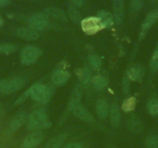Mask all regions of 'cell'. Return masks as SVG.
<instances>
[{"instance_id": "8d00e7d4", "label": "cell", "mask_w": 158, "mask_h": 148, "mask_svg": "<svg viewBox=\"0 0 158 148\" xmlns=\"http://www.w3.org/2000/svg\"><path fill=\"white\" fill-rule=\"evenodd\" d=\"M2 18L0 17V26H1V25H2Z\"/></svg>"}, {"instance_id": "52a82bcc", "label": "cell", "mask_w": 158, "mask_h": 148, "mask_svg": "<svg viewBox=\"0 0 158 148\" xmlns=\"http://www.w3.org/2000/svg\"><path fill=\"white\" fill-rule=\"evenodd\" d=\"M23 80L21 78H16L10 81H6L1 92L3 93H11L22 88L23 86Z\"/></svg>"}, {"instance_id": "44dd1931", "label": "cell", "mask_w": 158, "mask_h": 148, "mask_svg": "<svg viewBox=\"0 0 158 148\" xmlns=\"http://www.w3.org/2000/svg\"><path fill=\"white\" fill-rule=\"evenodd\" d=\"M108 80L103 76H97L92 79V85L96 90H102L107 86Z\"/></svg>"}, {"instance_id": "277c9868", "label": "cell", "mask_w": 158, "mask_h": 148, "mask_svg": "<svg viewBox=\"0 0 158 148\" xmlns=\"http://www.w3.org/2000/svg\"><path fill=\"white\" fill-rule=\"evenodd\" d=\"M81 24L83 31L89 35H93L104 29L98 17L86 18L81 21Z\"/></svg>"}, {"instance_id": "ba28073f", "label": "cell", "mask_w": 158, "mask_h": 148, "mask_svg": "<svg viewBox=\"0 0 158 148\" xmlns=\"http://www.w3.org/2000/svg\"><path fill=\"white\" fill-rule=\"evenodd\" d=\"M73 114L77 118L81 119V120L87 123H92L93 122V117L90 114L87 109L85 108L82 105L78 104L73 109Z\"/></svg>"}, {"instance_id": "6da1fadb", "label": "cell", "mask_w": 158, "mask_h": 148, "mask_svg": "<svg viewBox=\"0 0 158 148\" xmlns=\"http://www.w3.org/2000/svg\"><path fill=\"white\" fill-rule=\"evenodd\" d=\"M51 123L48 122L46 113L42 110H35L28 119V127L30 130H43L49 127Z\"/></svg>"}, {"instance_id": "603a6c76", "label": "cell", "mask_w": 158, "mask_h": 148, "mask_svg": "<svg viewBox=\"0 0 158 148\" xmlns=\"http://www.w3.org/2000/svg\"><path fill=\"white\" fill-rule=\"evenodd\" d=\"M148 111L151 115L158 114V99H151L149 101Z\"/></svg>"}, {"instance_id": "4316f807", "label": "cell", "mask_w": 158, "mask_h": 148, "mask_svg": "<svg viewBox=\"0 0 158 148\" xmlns=\"http://www.w3.org/2000/svg\"><path fill=\"white\" fill-rule=\"evenodd\" d=\"M69 16L71 20L75 23H78L80 19H81V16L79 14L78 11L74 7H70L69 8Z\"/></svg>"}, {"instance_id": "4fadbf2b", "label": "cell", "mask_w": 158, "mask_h": 148, "mask_svg": "<svg viewBox=\"0 0 158 148\" xmlns=\"http://www.w3.org/2000/svg\"><path fill=\"white\" fill-rule=\"evenodd\" d=\"M113 10L115 21L120 24L123 17V0H114Z\"/></svg>"}, {"instance_id": "8992f818", "label": "cell", "mask_w": 158, "mask_h": 148, "mask_svg": "<svg viewBox=\"0 0 158 148\" xmlns=\"http://www.w3.org/2000/svg\"><path fill=\"white\" fill-rule=\"evenodd\" d=\"M43 139L44 134L42 131L35 130L26 137L23 145L25 148H34L41 143Z\"/></svg>"}, {"instance_id": "5b68a950", "label": "cell", "mask_w": 158, "mask_h": 148, "mask_svg": "<svg viewBox=\"0 0 158 148\" xmlns=\"http://www.w3.org/2000/svg\"><path fill=\"white\" fill-rule=\"evenodd\" d=\"M48 24V17L44 13H37L29 19V25L33 30L44 29Z\"/></svg>"}, {"instance_id": "3957f363", "label": "cell", "mask_w": 158, "mask_h": 148, "mask_svg": "<svg viewBox=\"0 0 158 148\" xmlns=\"http://www.w3.org/2000/svg\"><path fill=\"white\" fill-rule=\"evenodd\" d=\"M41 55V50L34 46H28L21 53V61L24 65H31Z\"/></svg>"}, {"instance_id": "8fae6325", "label": "cell", "mask_w": 158, "mask_h": 148, "mask_svg": "<svg viewBox=\"0 0 158 148\" xmlns=\"http://www.w3.org/2000/svg\"><path fill=\"white\" fill-rule=\"evenodd\" d=\"M44 13L48 17H51L53 19H58V20H66V16H65L64 13L60 9L56 8V7H50V8L46 9Z\"/></svg>"}, {"instance_id": "484cf974", "label": "cell", "mask_w": 158, "mask_h": 148, "mask_svg": "<svg viewBox=\"0 0 158 148\" xmlns=\"http://www.w3.org/2000/svg\"><path fill=\"white\" fill-rule=\"evenodd\" d=\"M150 68L153 71H156L158 69V46H156L150 61Z\"/></svg>"}, {"instance_id": "1f68e13d", "label": "cell", "mask_w": 158, "mask_h": 148, "mask_svg": "<svg viewBox=\"0 0 158 148\" xmlns=\"http://www.w3.org/2000/svg\"><path fill=\"white\" fill-rule=\"evenodd\" d=\"M64 148H83L80 143H71L68 144V146H65Z\"/></svg>"}, {"instance_id": "d6a6232c", "label": "cell", "mask_w": 158, "mask_h": 148, "mask_svg": "<svg viewBox=\"0 0 158 148\" xmlns=\"http://www.w3.org/2000/svg\"><path fill=\"white\" fill-rule=\"evenodd\" d=\"M71 1L77 6H81L83 5V2H84V0H71Z\"/></svg>"}, {"instance_id": "9c48e42d", "label": "cell", "mask_w": 158, "mask_h": 148, "mask_svg": "<svg viewBox=\"0 0 158 148\" xmlns=\"http://www.w3.org/2000/svg\"><path fill=\"white\" fill-rule=\"evenodd\" d=\"M69 72L63 69H57L52 75V81L56 86L64 85L69 80Z\"/></svg>"}, {"instance_id": "e0dca14e", "label": "cell", "mask_w": 158, "mask_h": 148, "mask_svg": "<svg viewBox=\"0 0 158 148\" xmlns=\"http://www.w3.org/2000/svg\"><path fill=\"white\" fill-rule=\"evenodd\" d=\"M143 69L141 66H133L128 71V78L133 81H138L143 77Z\"/></svg>"}, {"instance_id": "74e56055", "label": "cell", "mask_w": 158, "mask_h": 148, "mask_svg": "<svg viewBox=\"0 0 158 148\" xmlns=\"http://www.w3.org/2000/svg\"><path fill=\"white\" fill-rule=\"evenodd\" d=\"M112 148H115V147H112Z\"/></svg>"}, {"instance_id": "d4e9b609", "label": "cell", "mask_w": 158, "mask_h": 148, "mask_svg": "<svg viewBox=\"0 0 158 148\" xmlns=\"http://www.w3.org/2000/svg\"><path fill=\"white\" fill-rule=\"evenodd\" d=\"M147 148H158V136L153 135L147 138L146 141Z\"/></svg>"}, {"instance_id": "cb8c5ba5", "label": "cell", "mask_w": 158, "mask_h": 148, "mask_svg": "<svg viewBox=\"0 0 158 148\" xmlns=\"http://www.w3.org/2000/svg\"><path fill=\"white\" fill-rule=\"evenodd\" d=\"M129 127H130V130L133 132H138L141 129V123L137 118H135V117H133V118L130 119L129 121Z\"/></svg>"}, {"instance_id": "836d02e7", "label": "cell", "mask_w": 158, "mask_h": 148, "mask_svg": "<svg viewBox=\"0 0 158 148\" xmlns=\"http://www.w3.org/2000/svg\"><path fill=\"white\" fill-rule=\"evenodd\" d=\"M129 85H130V84H129L127 80H125L123 82V90L126 93H127V91L129 90Z\"/></svg>"}, {"instance_id": "7a4b0ae2", "label": "cell", "mask_w": 158, "mask_h": 148, "mask_svg": "<svg viewBox=\"0 0 158 148\" xmlns=\"http://www.w3.org/2000/svg\"><path fill=\"white\" fill-rule=\"evenodd\" d=\"M30 96L36 101L48 102L51 96V90L41 84H36L31 87L29 90Z\"/></svg>"}, {"instance_id": "d6986e66", "label": "cell", "mask_w": 158, "mask_h": 148, "mask_svg": "<svg viewBox=\"0 0 158 148\" xmlns=\"http://www.w3.org/2000/svg\"><path fill=\"white\" fill-rule=\"evenodd\" d=\"M26 114L25 113L21 112L19 114H18L13 119L11 122V124H10V130L12 131H15L16 130L19 129L23 124L24 121H25L26 118Z\"/></svg>"}, {"instance_id": "83f0119b", "label": "cell", "mask_w": 158, "mask_h": 148, "mask_svg": "<svg viewBox=\"0 0 158 148\" xmlns=\"http://www.w3.org/2000/svg\"><path fill=\"white\" fill-rule=\"evenodd\" d=\"M80 79H81V81L84 84H88L90 82L91 76L89 69H85L81 70V72H80Z\"/></svg>"}, {"instance_id": "f1b7e54d", "label": "cell", "mask_w": 158, "mask_h": 148, "mask_svg": "<svg viewBox=\"0 0 158 148\" xmlns=\"http://www.w3.org/2000/svg\"><path fill=\"white\" fill-rule=\"evenodd\" d=\"M16 50V46L13 44L0 45V53H10Z\"/></svg>"}, {"instance_id": "f546056e", "label": "cell", "mask_w": 158, "mask_h": 148, "mask_svg": "<svg viewBox=\"0 0 158 148\" xmlns=\"http://www.w3.org/2000/svg\"><path fill=\"white\" fill-rule=\"evenodd\" d=\"M90 63L95 68H98L102 66V60L100 59L99 56H98L96 55H94L92 56H91Z\"/></svg>"}, {"instance_id": "30bf717a", "label": "cell", "mask_w": 158, "mask_h": 148, "mask_svg": "<svg viewBox=\"0 0 158 148\" xmlns=\"http://www.w3.org/2000/svg\"><path fill=\"white\" fill-rule=\"evenodd\" d=\"M16 33L20 38L27 40H34L38 37V33L35 30L29 28H19Z\"/></svg>"}, {"instance_id": "ffe728a7", "label": "cell", "mask_w": 158, "mask_h": 148, "mask_svg": "<svg viewBox=\"0 0 158 148\" xmlns=\"http://www.w3.org/2000/svg\"><path fill=\"white\" fill-rule=\"evenodd\" d=\"M81 88L76 87V88L74 89V91H73L72 96H71V99H70L69 107L71 110H73L76 106L78 105L79 101H80V99H81Z\"/></svg>"}, {"instance_id": "e575fe53", "label": "cell", "mask_w": 158, "mask_h": 148, "mask_svg": "<svg viewBox=\"0 0 158 148\" xmlns=\"http://www.w3.org/2000/svg\"><path fill=\"white\" fill-rule=\"evenodd\" d=\"M9 4V0H0V7L6 6Z\"/></svg>"}, {"instance_id": "2e32d148", "label": "cell", "mask_w": 158, "mask_h": 148, "mask_svg": "<svg viewBox=\"0 0 158 148\" xmlns=\"http://www.w3.org/2000/svg\"><path fill=\"white\" fill-rule=\"evenodd\" d=\"M67 138V134H61L57 137L51 139L48 143H46L44 148H58L61 146Z\"/></svg>"}, {"instance_id": "7402d4cb", "label": "cell", "mask_w": 158, "mask_h": 148, "mask_svg": "<svg viewBox=\"0 0 158 148\" xmlns=\"http://www.w3.org/2000/svg\"><path fill=\"white\" fill-rule=\"evenodd\" d=\"M135 107H136V99L134 97H130L124 100L122 108L124 112H130L134 110Z\"/></svg>"}, {"instance_id": "d590c367", "label": "cell", "mask_w": 158, "mask_h": 148, "mask_svg": "<svg viewBox=\"0 0 158 148\" xmlns=\"http://www.w3.org/2000/svg\"><path fill=\"white\" fill-rule=\"evenodd\" d=\"M5 83H6V81L0 80V91L2 90V87H3V86H4V84H5Z\"/></svg>"}, {"instance_id": "ac0fdd59", "label": "cell", "mask_w": 158, "mask_h": 148, "mask_svg": "<svg viewBox=\"0 0 158 148\" xmlns=\"http://www.w3.org/2000/svg\"><path fill=\"white\" fill-rule=\"evenodd\" d=\"M110 117L112 126L117 127L120 123V111L116 104H112L111 107Z\"/></svg>"}, {"instance_id": "7c38bea8", "label": "cell", "mask_w": 158, "mask_h": 148, "mask_svg": "<svg viewBox=\"0 0 158 148\" xmlns=\"http://www.w3.org/2000/svg\"><path fill=\"white\" fill-rule=\"evenodd\" d=\"M97 17L100 19L103 28L112 26L113 24V16L109 12L106 10H102L98 13Z\"/></svg>"}, {"instance_id": "4dcf8cb0", "label": "cell", "mask_w": 158, "mask_h": 148, "mask_svg": "<svg viewBox=\"0 0 158 148\" xmlns=\"http://www.w3.org/2000/svg\"><path fill=\"white\" fill-rule=\"evenodd\" d=\"M143 0H132L131 8L134 11H138L142 8Z\"/></svg>"}, {"instance_id": "9a60e30c", "label": "cell", "mask_w": 158, "mask_h": 148, "mask_svg": "<svg viewBox=\"0 0 158 148\" xmlns=\"http://www.w3.org/2000/svg\"><path fill=\"white\" fill-rule=\"evenodd\" d=\"M158 19V12L154 10V11H152L147 15V16L146 17L145 20L143 21V23L142 25V30L143 31H147L148 30L153 24L156 22V21Z\"/></svg>"}, {"instance_id": "5bb4252c", "label": "cell", "mask_w": 158, "mask_h": 148, "mask_svg": "<svg viewBox=\"0 0 158 148\" xmlns=\"http://www.w3.org/2000/svg\"><path fill=\"white\" fill-rule=\"evenodd\" d=\"M96 112L101 119H106L109 114V103L105 99H98L96 103Z\"/></svg>"}]
</instances>
